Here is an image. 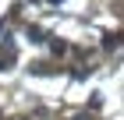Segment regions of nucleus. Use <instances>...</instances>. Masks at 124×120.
I'll list each match as a JSON object with an SVG mask.
<instances>
[{"label": "nucleus", "mask_w": 124, "mask_h": 120, "mask_svg": "<svg viewBox=\"0 0 124 120\" xmlns=\"http://www.w3.org/2000/svg\"><path fill=\"white\" fill-rule=\"evenodd\" d=\"M11 64H14V42L4 35V46H0V71H7Z\"/></svg>", "instance_id": "1"}, {"label": "nucleus", "mask_w": 124, "mask_h": 120, "mask_svg": "<svg viewBox=\"0 0 124 120\" xmlns=\"http://www.w3.org/2000/svg\"><path fill=\"white\" fill-rule=\"evenodd\" d=\"M121 42H124L121 32H106V35H103V49H114V46H121Z\"/></svg>", "instance_id": "2"}, {"label": "nucleus", "mask_w": 124, "mask_h": 120, "mask_svg": "<svg viewBox=\"0 0 124 120\" xmlns=\"http://www.w3.org/2000/svg\"><path fill=\"white\" fill-rule=\"evenodd\" d=\"M50 49H53V53L60 56V53H64V49H67V42H64V39H53V42H50Z\"/></svg>", "instance_id": "3"}, {"label": "nucleus", "mask_w": 124, "mask_h": 120, "mask_svg": "<svg viewBox=\"0 0 124 120\" xmlns=\"http://www.w3.org/2000/svg\"><path fill=\"white\" fill-rule=\"evenodd\" d=\"M29 39H32V42H43V28L32 25V28H29Z\"/></svg>", "instance_id": "4"}, {"label": "nucleus", "mask_w": 124, "mask_h": 120, "mask_svg": "<svg viewBox=\"0 0 124 120\" xmlns=\"http://www.w3.org/2000/svg\"><path fill=\"white\" fill-rule=\"evenodd\" d=\"M50 4H60V0H50Z\"/></svg>", "instance_id": "5"}]
</instances>
